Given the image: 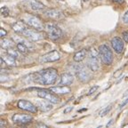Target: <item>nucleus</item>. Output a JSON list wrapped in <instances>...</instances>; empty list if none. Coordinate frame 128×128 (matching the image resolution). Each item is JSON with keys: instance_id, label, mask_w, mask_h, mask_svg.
Segmentation results:
<instances>
[{"instance_id": "nucleus-1", "label": "nucleus", "mask_w": 128, "mask_h": 128, "mask_svg": "<svg viewBox=\"0 0 128 128\" xmlns=\"http://www.w3.org/2000/svg\"><path fill=\"white\" fill-rule=\"evenodd\" d=\"M58 78V71L54 68H47L34 73L32 80L35 83L43 86H52Z\"/></svg>"}, {"instance_id": "nucleus-2", "label": "nucleus", "mask_w": 128, "mask_h": 128, "mask_svg": "<svg viewBox=\"0 0 128 128\" xmlns=\"http://www.w3.org/2000/svg\"><path fill=\"white\" fill-rule=\"evenodd\" d=\"M100 55L99 52L94 49L91 48L88 51V59H87V66L92 70V71H97L100 68Z\"/></svg>"}, {"instance_id": "nucleus-3", "label": "nucleus", "mask_w": 128, "mask_h": 128, "mask_svg": "<svg viewBox=\"0 0 128 128\" xmlns=\"http://www.w3.org/2000/svg\"><path fill=\"white\" fill-rule=\"evenodd\" d=\"M99 55H100V60L105 65H111L114 60L113 52L110 50V48L105 44H100L99 47Z\"/></svg>"}, {"instance_id": "nucleus-4", "label": "nucleus", "mask_w": 128, "mask_h": 128, "mask_svg": "<svg viewBox=\"0 0 128 128\" xmlns=\"http://www.w3.org/2000/svg\"><path fill=\"white\" fill-rule=\"evenodd\" d=\"M22 20H23L28 27L35 28V30H42L43 28H44V23H43V22L41 20V19H40L39 17H38V16L26 14V15L22 18Z\"/></svg>"}, {"instance_id": "nucleus-5", "label": "nucleus", "mask_w": 128, "mask_h": 128, "mask_svg": "<svg viewBox=\"0 0 128 128\" xmlns=\"http://www.w3.org/2000/svg\"><path fill=\"white\" fill-rule=\"evenodd\" d=\"M44 30H46L47 36L52 40H58L60 38H62V36H63L62 30L58 26L54 25V24H46L44 26Z\"/></svg>"}, {"instance_id": "nucleus-6", "label": "nucleus", "mask_w": 128, "mask_h": 128, "mask_svg": "<svg viewBox=\"0 0 128 128\" xmlns=\"http://www.w3.org/2000/svg\"><path fill=\"white\" fill-rule=\"evenodd\" d=\"M92 70L89 67L86 68L84 66H80L78 70H76V76L78 79L82 83H88L92 78Z\"/></svg>"}, {"instance_id": "nucleus-7", "label": "nucleus", "mask_w": 128, "mask_h": 128, "mask_svg": "<svg viewBox=\"0 0 128 128\" xmlns=\"http://www.w3.org/2000/svg\"><path fill=\"white\" fill-rule=\"evenodd\" d=\"M28 27L25 31L23 32L22 36H25L26 38H28L30 41L32 42H36V41H39V40H42L44 38V35L43 32H41L40 30H35V28Z\"/></svg>"}, {"instance_id": "nucleus-8", "label": "nucleus", "mask_w": 128, "mask_h": 128, "mask_svg": "<svg viewBox=\"0 0 128 128\" xmlns=\"http://www.w3.org/2000/svg\"><path fill=\"white\" fill-rule=\"evenodd\" d=\"M12 122L17 126H26V124H30L33 121V116H30L28 114H20V113H17L14 114L12 118Z\"/></svg>"}, {"instance_id": "nucleus-9", "label": "nucleus", "mask_w": 128, "mask_h": 128, "mask_svg": "<svg viewBox=\"0 0 128 128\" xmlns=\"http://www.w3.org/2000/svg\"><path fill=\"white\" fill-rule=\"evenodd\" d=\"M38 96L41 99L48 100L54 104H57L60 102V99L54 94L51 90H46V89H39L38 92Z\"/></svg>"}, {"instance_id": "nucleus-10", "label": "nucleus", "mask_w": 128, "mask_h": 128, "mask_svg": "<svg viewBox=\"0 0 128 128\" xmlns=\"http://www.w3.org/2000/svg\"><path fill=\"white\" fill-rule=\"evenodd\" d=\"M60 59V54L58 51L54 50L41 56L39 58V62L41 64L47 63V62H54L59 60Z\"/></svg>"}, {"instance_id": "nucleus-11", "label": "nucleus", "mask_w": 128, "mask_h": 128, "mask_svg": "<svg viewBox=\"0 0 128 128\" xmlns=\"http://www.w3.org/2000/svg\"><path fill=\"white\" fill-rule=\"evenodd\" d=\"M17 106H18V108H20V110L30 112L32 114L36 113L38 108V107H36V105H34L32 102H28V100H19Z\"/></svg>"}, {"instance_id": "nucleus-12", "label": "nucleus", "mask_w": 128, "mask_h": 128, "mask_svg": "<svg viewBox=\"0 0 128 128\" xmlns=\"http://www.w3.org/2000/svg\"><path fill=\"white\" fill-rule=\"evenodd\" d=\"M124 41L119 36H115L111 39V46L116 54H121L124 48Z\"/></svg>"}, {"instance_id": "nucleus-13", "label": "nucleus", "mask_w": 128, "mask_h": 128, "mask_svg": "<svg viewBox=\"0 0 128 128\" xmlns=\"http://www.w3.org/2000/svg\"><path fill=\"white\" fill-rule=\"evenodd\" d=\"M25 4H28V7L33 11H41L46 8V6L38 0H26Z\"/></svg>"}, {"instance_id": "nucleus-14", "label": "nucleus", "mask_w": 128, "mask_h": 128, "mask_svg": "<svg viewBox=\"0 0 128 128\" xmlns=\"http://www.w3.org/2000/svg\"><path fill=\"white\" fill-rule=\"evenodd\" d=\"M51 103H52V102H48V100H44V99H42V100H36V105L41 111L47 112V111H50V110L52 108V106Z\"/></svg>"}, {"instance_id": "nucleus-15", "label": "nucleus", "mask_w": 128, "mask_h": 128, "mask_svg": "<svg viewBox=\"0 0 128 128\" xmlns=\"http://www.w3.org/2000/svg\"><path fill=\"white\" fill-rule=\"evenodd\" d=\"M46 16H47L48 18L52 19V20H60L63 17V14L60 11L57 10V9H47L44 12Z\"/></svg>"}, {"instance_id": "nucleus-16", "label": "nucleus", "mask_w": 128, "mask_h": 128, "mask_svg": "<svg viewBox=\"0 0 128 128\" xmlns=\"http://www.w3.org/2000/svg\"><path fill=\"white\" fill-rule=\"evenodd\" d=\"M28 28V26L23 22V20H19V22L12 24V28L14 30V31H15L17 34H20V35L23 34V32Z\"/></svg>"}, {"instance_id": "nucleus-17", "label": "nucleus", "mask_w": 128, "mask_h": 128, "mask_svg": "<svg viewBox=\"0 0 128 128\" xmlns=\"http://www.w3.org/2000/svg\"><path fill=\"white\" fill-rule=\"evenodd\" d=\"M49 90H51L55 94H67L71 92V89L68 86H52Z\"/></svg>"}, {"instance_id": "nucleus-18", "label": "nucleus", "mask_w": 128, "mask_h": 128, "mask_svg": "<svg viewBox=\"0 0 128 128\" xmlns=\"http://www.w3.org/2000/svg\"><path fill=\"white\" fill-rule=\"evenodd\" d=\"M74 81V76L70 73H63L60 76V84L62 86H70Z\"/></svg>"}, {"instance_id": "nucleus-19", "label": "nucleus", "mask_w": 128, "mask_h": 128, "mask_svg": "<svg viewBox=\"0 0 128 128\" xmlns=\"http://www.w3.org/2000/svg\"><path fill=\"white\" fill-rule=\"evenodd\" d=\"M88 56V51L86 49H82V50H79L78 52H76V54L73 56V60L76 62H80L86 59V57Z\"/></svg>"}, {"instance_id": "nucleus-20", "label": "nucleus", "mask_w": 128, "mask_h": 128, "mask_svg": "<svg viewBox=\"0 0 128 128\" xmlns=\"http://www.w3.org/2000/svg\"><path fill=\"white\" fill-rule=\"evenodd\" d=\"M0 46L4 50H8V49H11V48L14 47V40L11 39V38H2L1 42H0Z\"/></svg>"}, {"instance_id": "nucleus-21", "label": "nucleus", "mask_w": 128, "mask_h": 128, "mask_svg": "<svg viewBox=\"0 0 128 128\" xmlns=\"http://www.w3.org/2000/svg\"><path fill=\"white\" fill-rule=\"evenodd\" d=\"M1 58L4 60V62H6V64L7 66H14L16 64L15 62V58H14V56L10 55L9 54H6L4 55H3Z\"/></svg>"}, {"instance_id": "nucleus-22", "label": "nucleus", "mask_w": 128, "mask_h": 128, "mask_svg": "<svg viewBox=\"0 0 128 128\" xmlns=\"http://www.w3.org/2000/svg\"><path fill=\"white\" fill-rule=\"evenodd\" d=\"M16 47H17V50L22 52V54H27L28 52V48L25 43L19 42L18 44H16Z\"/></svg>"}, {"instance_id": "nucleus-23", "label": "nucleus", "mask_w": 128, "mask_h": 128, "mask_svg": "<svg viewBox=\"0 0 128 128\" xmlns=\"http://www.w3.org/2000/svg\"><path fill=\"white\" fill-rule=\"evenodd\" d=\"M111 108H112V105H108V107H106V108H104L103 110H102V112H100V116H106L107 114H108V112L111 110Z\"/></svg>"}, {"instance_id": "nucleus-24", "label": "nucleus", "mask_w": 128, "mask_h": 128, "mask_svg": "<svg viewBox=\"0 0 128 128\" xmlns=\"http://www.w3.org/2000/svg\"><path fill=\"white\" fill-rule=\"evenodd\" d=\"M7 54H9L10 55H12V56H14V58H18L19 57V54H18V52L17 51H15V50H12V48L11 49H8L7 50Z\"/></svg>"}, {"instance_id": "nucleus-25", "label": "nucleus", "mask_w": 128, "mask_h": 128, "mask_svg": "<svg viewBox=\"0 0 128 128\" xmlns=\"http://www.w3.org/2000/svg\"><path fill=\"white\" fill-rule=\"evenodd\" d=\"M1 14H2L3 16H7L9 15V9L6 6H4V7L1 8Z\"/></svg>"}, {"instance_id": "nucleus-26", "label": "nucleus", "mask_w": 128, "mask_h": 128, "mask_svg": "<svg viewBox=\"0 0 128 128\" xmlns=\"http://www.w3.org/2000/svg\"><path fill=\"white\" fill-rule=\"evenodd\" d=\"M99 88V86H92V88H91L90 90H89V92H88V94H87V95L89 96V95H92V94H94V92H96V90Z\"/></svg>"}, {"instance_id": "nucleus-27", "label": "nucleus", "mask_w": 128, "mask_h": 128, "mask_svg": "<svg viewBox=\"0 0 128 128\" xmlns=\"http://www.w3.org/2000/svg\"><path fill=\"white\" fill-rule=\"evenodd\" d=\"M122 38H123V39H124V42L128 43V30L123 32V33H122Z\"/></svg>"}, {"instance_id": "nucleus-28", "label": "nucleus", "mask_w": 128, "mask_h": 128, "mask_svg": "<svg viewBox=\"0 0 128 128\" xmlns=\"http://www.w3.org/2000/svg\"><path fill=\"white\" fill-rule=\"evenodd\" d=\"M6 35H7V31H6L4 28H1V30H0V36H1V38H4Z\"/></svg>"}, {"instance_id": "nucleus-29", "label": "nucleus", "mask_w": 128, "mask_h": 128, "mask_svg": "<svg viewBox=\"0 0 128 128\" xmlns=\"http://www.w3.org/2000/svg\"><path fill=\"white\" fill-rule=\"evenodd\" d=\"M123 22L126 24H128V11L124 12V16H123Z\"/></svg>"}, {"instance_id": "nucleus-30", "label": "nucleus", "mask_w": 128, "mask_h": 128, "mask_svg": "<svg viewBox=\"0 0 128 128\" xmlns=\"http://www.w3.org/2000/svg\"><path fill=\"white\" fill-rule=\"evenodd\" d=\"M9 80L8 76H4V75H1V83H4L6 81Z\"/></svg>"}, {"instance_id": "nucleus-31", "label": "nucleus", "mask_w": 128, "mask_h": 128, "mask_svg": "<svg viewBox=\"0 0 128 128\" xmlns=\"http://www.w3.org/2000/svg\"><path fill=\"white\" fill-rule=\"evenodd\" d=\"M127 103H128V97H127V98L126 99V100H124V102H122V103L120 104L119 108H124V107L126 106V104H127Z\"/></svg>"}, {"instance_id": "nucleus-32", "label": "nucleus", "mask_w": 128, "mask_h": 128, "mask_svg": "<svg viewBox=\"0 0 128 128\" xmlns=\"http://www.w3.org/2000/svg\"><path fill=\"white\" fill-rule=\"evenodd\" d=\"M72 110H73V107H68V108H65V110H64V114H68V113H70Z\"/></svg>"}, {"instance_id": "nucleus-33", "label": "nucleus", "mask_w": 128, "mask_h": 128, "mask_svg": "<svg viewBox=\"0 0 128 128\" xmlns=\"http://www.w3.org/2000/svg\"><path fill=\"white\" fill-rule=\"evenodd\" d=\"M112 1L113 3H116V4H122L124 3V0H110Z\"/></svg>"}, {"instance_id": "nucleus-34", "label": "nucleus", "mask_w": 128, "mask_h": 128, "mask_svg": "<svg viewBox=\"0 0 128 128\" xmlns=\"http://www.w3.org/2000/svg\"><path fill=\"white\" fill-rule=\"evenodd\" d=\"M36 127H48V126L43 123H38V124H36Z\"/></svg>"}, {"instance_id": "nucleus-35", "label": "nucleus", "mask_w": 128, "mask_h": 128, "mask_svg": "<svg viewBox=\"0 0 128 128\" xmlns=\"http://www.w3.org/2000/svg\"><path fill=\"white\" fill-rule=\"evenodd\" d=\"M0 126H1V127H6V123L4 120H1V121H0Z\"/></svg>"}, {"instance_id": "nucleus-36", "label": "nucleus", "mask_w": 128, "mask_h": 128, "mask_svg": "<svg viewBox=\"0 0 128 128\" xmlns=\"http://www.w3.org/2000/svg\"><path fill=\"white\" fill-rule=\"evenodd\" d=\"M112 123H113V120H112V119H111V120H110V123H108V124H107V126H110V124H112Z\"/></svg>"}, {"instance_id": "nucleus-37", "label": "nucleus", "mask_w": 128, "mask_h": 128, "mask_svg": "<svg viewBox=\"0 0 128 128\" xmlns=\"http://www.w3.org/2000/svg\"><path fill=\"white\" fill-rule=\"evenodd\" d=\"M123 127H128V124H124V126H123Z\"/></svg>"}, {"instance_id": "nucleus-38", "label": "nucleus", "mask_w": 128, "mask_h": 128, "mask_svg": "<svg viewBox=\"0 0 128 128\" xmlns=\"http://www.w3.org/2000/svg\"><path fill=\"white\" fill-rule=\"evenodd\" d=\"M59 1H63V0H59Z\"/></svg>"}, {"instance_id": "nucleus-39", "label": "nucleus", "mask_w": 128, "mask_h": 128, "mask_svg": "<svg viewBox=\"0 0 128 128\" xmlns=\"http://www.w3.org/2000/svg\"><path fill=\"white\" fill-rule=\"evenodd\" d=\"M84 1H88V0H84Z\"/></svg>"}, {"instance_id": "nucleus-40", "label": "nucleus", "mask_w": 128, "mask_h": 128, "mask_svg": "<svg viewBox=\"0 0 128 128\" xmlns=\"http://www.w3.org/2000/svg\"><path fill=\"white\" fill-rule=\"evenodd\" d=\"M49 1H50V0H49Z\"/></svg>"}]
</instances>
